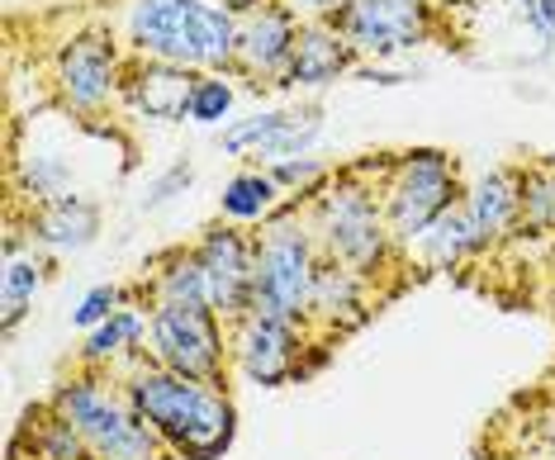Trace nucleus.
Wrapping results in <instances>:
<instances>
[{
  "label": "nucleus",
  "instance_id": "obj_1",
  "mask_svg": "<svg viewBox=\"0 0 555 460\" xmlns=\"http://www.w3.org/2000/svg\"><path fill=\"white\" fill-rule=\"evenodd\" d=\"M124 394H129V404L157 427V437L171 446V456L219 460L233 446V432H237L233 399L223 389L205 385V380L176 375V370L147 361L129 375Z\"/></svg>",
  "mask_w": 555,
  "mask_h": 460
},
{
  "label": "nucleus",
  "instance_id": "obj_2",
  "mask_svg": "<svg viewBox=\"0 0 555 460\" xmlns=\"http://www.w3.org/2000/svg\"><path fill=\"white\" fill-rule=\"evenodd\" d=\"M233 15L209 0H138L133 43L171 67H223L237 53Z\"/></svg>",
  "mask_w": 555,
  "mask_h": 460
},
{
  "label": "nucleus",
  "instance_id": "obj_3",
  "mask_svg": "<svg viewBox=\"0 0 555 460\" xmlns=\"http://www.w3.org/2000/svg\"><path fill=\"white\" fill-rule=\"evenodd\" d=\"M57 418H67L72 427L86 437L95 460H162L157 451L167 442L157 437V427L129 404V394L115 389L109 375H77L53 394Z\"/></svg>",
  "mask_w": 555,
  "mask_h": 460
},
{
  "label": "nucleus",
  "instance_id": "obj_4",
  "mask_svg": "<svg viewBox=\"0 0 555 460\" xmlns=\"http://www.w3.org/2000/svg\"><path fill=\"white\" fill-rule=\"evenodd\" d=\"M319 252L313 238L299 233L295 219H275L271 233L257 247V280H251V314L281 318V323H305L313 309V285H319Z\"/></svg>",
  "mask_w": 555,
  "mask_h": 460
},
{
  "label": "nucleus",
  "instance_id": "obj_5",
  "mask_svg": "<svg viewBox=\"0 0 555 460\" xmlns=\"http://www.w3.org/2000/svg\"><path fill=\"white\" fill-rule=\"evenodd\" d=\"M313 238L323 242V257L351 266L357 276H375L389 257V219L375 195L357 181H337L313 204Z\"/></svg>",
  "mask_w": 555,
  "mask_h": 460
},
{
  "label": "nucleus",
  "instance_id": "obj_6",
  "mask_svg": "<svg viewBox=\"0 0 555 460\" xmlns=\"http://www.w3.org/2000/svg\"><path fill=\"white\" fill-rule=\"evenodd\" d=\"M153 361L176 375L205 380L223 389V328L214 309H185V304H157L153 314Z\"/></svg>",
  "mask_w": 555,
  "mask_h": 460
},
{
  "label": "nucleus",
  "instance_id": "obj_7",
  "mask_svg": "<svg viewBox=\"0 0 555 460\" xmlns=\"http://www.w3.org/2000/svg\"><path fill=\"white\" fill-rule=\"evenodd\" d=\"M456 181H451V162L441 152H409L395 166V181L385 186V219L399 242H413L451 209Z\"/></svg>",
  "mask_w": 555,
  "mask_h": 460
},
{
  "label": "nucleus",
  "instance_id": "obj_8",
  "mask_svg": "<svg viewBox=\"0 0 555 460\" xmlns=\"http://www.w3.org/2000/svg\"><path fill=\"white\" fill-rule=\"evenodd\" d=\"M299 323H281V318H237L233 332V356L243 366V375L261 389H281L295 380L299 370Z\"/></svg>",
  "mask_w": 555,
  "mask_h": 460
},
{
  "label": "nucleus",
  "instance_id": "obj_9",
  "mask_svg": "<svg viewBox=\"0 0 555 460\" xmlns=\"http://www.w3.org/2000/svg\"><path fill=\"white\" fill-rule=\"evenodd\" d=\"M337 29L361 53H399V48L423 43L427 5L418 0H351L337 15Z\"/></svg>",
  "mask_w": 555,
  "mask_h": 460
},
{
  "label": "nucleus",
  "instance_id": "obj_10",
  "mask_svg": "<svg viewBox=\"0 0 555 460\" xmlns=\"http://www.w3.org/2000/svg\"><path fill=\"white\" fill-rule=\"evenodd\" d=\"M199 266L209 280V304L219 318H247L251 314V280H257V252L247 247V238L237 228H214L199 242Z\"/></svg>",
  "mask_w": 555,
  "mask_h": 460
},
{
  "label": "nucleus",
  "instance_id": "obj_11",
  "mask_svg": "<svg viewBox=\"0 0 555 460\" xmlns=\"http://www.w3.org/2000/svg\"><path fill=\"white\" fill-rule=\"evenodd\" d=\"M319 114H257V119H243V124H233L229 133H223V148L229 152H243V148H257L267 162H289V157H299L313 138H319Z\"/></svg>",
  "mask_w": 555,
  "mask_h": 460
},
{
  "label": "nucleus",
  "instance_id": "obj_12",
  "mask_svg": "<svg viewBox=\"0 0 555 460\" xmlns=\"http://www.w3.org/2000/svg\"><path fill=\"white\" fill-rule=\"evenodd\" d=\"M295 15H289L285 5L275 10H257V15L247 20L243 38H237V53L257 76H281L289 72V58H295Z\"/></svg>",
  "mask_w": 555,
  "mask_h": 460
},
{
  "label": "nucleus",
  "instance_id": "obj_13",
  "mask_svg": "<svg viewBox=\"0 0 555 460\" xmlns=\"http://www.w3.org/2000/svg\"><path fill=\"white\" fill-rule=\"evenodd\" d=\"M62 91L81 110L100 105V100L115 91V48L105 38H77L62 53Z\"/></svg>",
  "mask_w": 555,
  "mask_h": 460
},
{
  "label": "nucleus",
  "instance_id": "obj_14",
  "mask_svg": "<svg viewBox=\"0 0 555 460\" xmlns=\"http://www.w3.org/2000/svg\"><path fill=\"white\" fill-rule=\"evenodd\" d=\"M347 53H351V43L343 38V29L313 20L295 34V58H289L285 76L299 81V86H327V81H337V72L347 67Z\"/></svg>",
  "mask_w": 555,
  "mask_h": 460
},
{
  "label": "nucleus",
  "instance_id": "obj_15",
  "mask_svg": "<svg viewBox=\"0 0 555 460\" xmlns=\"http://www.w3.org/2000/svg\"><path fill=\"white\" fill-rule=\"evenodd\" d=\"M129 95L147 119H185L195 95V76H185V67H171V62H153V67L133 72Z\"/></svg>",
  "mask_w": 555,
  "mask_h": 460
},
{
  "label": "nucleus",
  "instance_id": "obj_16",
  "mask_svg": "<svg viewBox=\"0 0 555 460\" xmlns=\"http://www.w3.org/2000/svg\"><path fill=\"white\" fill-rule=\"evenodd\" d=\"M309 314H319L327 328H357V323H365V276H357L351 266L323 261Z\"/></svg>",
  "mask_w": 555,
  "mask_h": 460
},
{
  "label": "nucleus",
  "instance_id": "obj_17",
  "mask_svg": "<svg viewBox=\"0 0 555 460\" xmlns=\"http://www.w3.org/2000/svg\"><path fill=\"white\" fill-rule=\"evenodd\" d=\"M465 209H470V219L475 228L489 238H499V233H508V228L522 219V200H517V181L508 171H489L485 181H479L470 195H465Z\"/></svg>",
  "mask_w": 555,
  "mask_h": 460
},
{
  "label": "nucleus",
  "instance_id": "obj_18",
  "mask_svg": "<svg viewBox=\"0 0 555 460\" xmlns=\"http://www.w3.org/2000/svg\"><path fill=\"white\" fill-rule=\"evenodd\" d=\"M34 238L53 242V247H86L95 238V204H86L77 195L48 200L34 219Z\"/></svg>",
  "mask_w": 555,
  "mask_h": 460
},
{
  "label": "nucleus",
  "instance_id": "obj_19",
  "mask_svg": "<svg viewBox=\"0 0 555 460\" xmlns=\"http://www.w3.org/2000/svg\"><path fill=\"white\" fill-rule=\"evenodd\" d=\"M418 242H423V252H427V261H433V266H451V261H461L465 252L485 247V233L475 228V219H470V209H465V204H451V209L441 214V219L427 228Z\"/></svg>",
  "mask_w": 555,
  "mask_h": 460
},
{
  "label": "nucleus",
  "instance_id": "obj_20",
  "mask_svg": "<svg viewBox=\"0 0 555 460\" xmlns=\"http://www.w3.org/2000/svg\"><path fill=\"white\" fill-rule=\"evenodd\" d=\"M15 437L29 442V460H95V451L86 446L81 432L72 427L67 418H57L53 408H48L43 423H34V413H29V423H24Z\"/></svg>",
  "mask_w": 555,
  "mask_h": 460
},
{
  "label": "nucleus",
  "instance_id": "obj_21",
  "mask_svg": "<svg viewBox=\"0 0 555 460\" xmlns=\"http://www.w3.org/2000/svg\"><path fill=\"white\" fill-rule=\"evenodd\" d=\"M147 332H153V318L138 314V309H119L115 318H105L100 328H91V337H86V347H81V361L86 366H105V361H115L119 352L138 347Z\"/></svg>",
  "mask_w": 555,
  "mask_h": 460
},
{
  "label": "nucleus",
  "instance_id": "obj_22",
  "mask_svg": "<svg viewBox=\"0 0 555 460\" xmlns=\"http://www.w3.org/2000/svg\"><path fill=\"white\" fill-rule=\"evenodd\" d=\"M157 304H185V309H214L209 304V280L199 257H176L157 276Z\"/></svg>",
  "mask_w": 555,
  "mask_h": 460
},
{
  "label": "nucleus",
  "instance_id": "obj_23",
  "mask_svg": "<svg viewBox=\"0 0 555 460\" xmlns=\"http://www.w3.org/2000/svg\"><path fill=\"white\" fill-rule=\"evenodd\" d=\"M39 285H43V266L34 257L5 261V280H0V318H5V332L24 318V309H29L34 295H39Z\"/></svg>",
  "mask_w": 555,
  "mask_h": 460
},
{
  "label": "nucleus",
  "instance_id": "obj_24",
  "mask_svg": "<svg viewBox=\"0 0 555 460\" xmlns=\"http://www.w3.org/2000/svg\"><path fill=\"white\" fill-rule=\"evenodd\" d=\"M271 200H275V181L261 171H243L223 186V214H233V219H261L271 209Z\"/></svg>",
  "mask_w": 555,
  "mask_h": 460
},
{
  "label": "nucleus",
  "instance_id": "obj_25",
  "mask_svg": "<svg viewBox=\"0 0 555 460\" xmlns=\"http://www.w3.org/2000/svg\"><path fill=\"white\" fill-rule=\"evenodd\" d=\"M517 200H522V219L532 228H555V171L517 176Z\"/></svg>",
  "mask_w": 555,
  "mask_h": 460
},
{
  "label": "nucleus",
  "instance_id": "obj_26",
  "mask_svg": "<svg viewBox=\"0 0 555 460\" xmlns=\"http://www.w3.org/2000/svg\"><path fill=\"white\" fill-rule=\"evenodd\" d=\"M229 105H233L229 81H219V76H199L195 95H191V119L195 124H219L223 114H229Z\"/></svg>",
  "mask_w": 555,
  "mask_h": 460
},
{
  "label": "nucleus",
  "instance_id": "obj_27",
  "mask_svg": "<svg viewBox=\"0 0 555 460\" xmlns=\"http://www.w3.org/2000/svg\"><path fill=\"white\" fill-rule=\"evenodd\" d=\"M115 304H119V290H115V285H95L91 295L81 299V309H77V328H100L105 318L119 314Z\"/></svg>",
  "mask_w": 555,
  "mask_h": 460
},
{
  "label": "nucleus",
  "instance_id": "obj_28",
  "mask_svg": "<svg viewBox=\"0 0 555 460\" xmlns=\"http://www.w3.org/2000/svg\"><path fill=\"white\" fill-rule=\"evenodd\" d=\"M191 186V166H171L167 176H162V181H153L147 186V195H143V209H157V204H167V200H176V190H185Z\"/></svg>",
  "mask_w": 555,
  "mask_h": 460
},
{
  "label": "nucleus",
  "instance_id": "obj_29",
  "mask_svg": "<svg viewBox=\"0 0 555 460\" xmlns=\"http://www.w3.org/2000/svg\"><path fill=\"white\" fill-rule=\"evenodd\" d=\"M323 171V166L319 162H313V157H299V162H281V166H275V171H271V181L275 186H299V181H313V176H319Z\"/></svg>",
  "mask_w": 555,
  "mask_h": 460
},
{
  "label": "nucleus",
  "instance_id": "obj_30",
  "mask_svg": "<svg viewBox=\"0 0 555 460\" xmlns=\"http://www.w3.org/2000/svg\"><path fill=\"white\" fill-rule=\"evenodd\" d=\"M281 5L289 10V15H343V10L351 5V0H281Z\"/></svg>",
  "mask_w": 555,
  "mask_h": 460
},
{
  "label": "nucleus",
  "instance_id": "obj_31",
  "mask_svg": "<svg viewBox=\"0 0 555 460\" xmlns=\"http://www.w3.org/2000/svg\"><path fill=\"white\" fill-rule=\"evenodd\" d=\"M261 5V0H223V10H229V15H233V10H257Z\"/></svg>",
  "mask_w": 555,
  "mask_h": 460
},
{
  "label": "nucleus",
  "instance_id": "obj_32",
  "mask_svg": "<svg viewBox=\"0 0 555 460\" xmlns=\"http://www.w3.org/2000/svg\"><path fill=\"white\" fill-rule=\"evenodd\" d=\"M5 460H24V446H20V442H10V451H5Z\"/></svg>",
  "mask_w": 555,
  "mask_h": 460
},
{
  "label": "nucleus",
  "instance_id": "obj_33",
  "mask_svg": "<svg viewBox=\"0 0 555 460\" xmlns=\"http://www.w3.org/2000/svg\"><path fill=\"white\" fill-rule=\"evenodd\" d=\"M527 5H537V0H527Z\"/></svg>",
  "mask_w": 555,
  "mask_h": 460
}]
</instances>
